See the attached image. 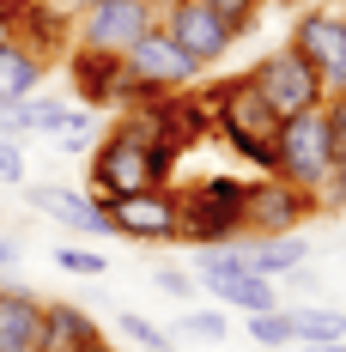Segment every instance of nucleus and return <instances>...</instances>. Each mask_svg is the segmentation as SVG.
Masks as SVG:
<instances>
[{
  "label": "nucleus",
  "instance_id": "f257e3e1",
  "mask_svg": "<svg viewBox=\"0 0 346 352\" xmlns=\"http://www.w3.org/2000/svg\"><path fill=\"white\" fill-rule=\"evenodd\" d=\"M207 109H213V134H225V146H231L237 158H249L261 176L274 170V128H279V116L268 109V98L255 91L249 73L219 79V85L207 91Z\"/></svg>",
  "mask_w": 346,
  "mask_h": 352
},
{
  "label": "nucleus",
  "instance_id": "f03ea898",
  "mask_svg": "<svg viewBox=\"0 0 346 352\" xmlns=\"http://www.w3.org/2000/svg\"><path fill=\"white\" fill-rule=\"evenodd\" d=\"M176 201H182V243L213 249L243 237V207H249L243 176H201V182L176 188Z\"/></svg>",
  "mask_w": 346,
  "mask_h": 352
},
{
  "label": "nucleus",
  "instance_id": "7ed1b4c3",
  "mask_svg": "<svg viewBox=\"0 0 346 352\" xmlns=\"http://www.w3.org/2000/svg\"><path fill=\"white\" fill-rule=\"evenodd\" d=\"M188 85H201V67H195V61L176 49L171 36L152 25V31H146L134 49L122 55V98H116V104L128 109V104H146V98H171V91H188Z\"/></svg>",
  "mask_w": 346,
  "mask_h": 352
},
{
  "label": "nucleus",
  "instance_id": "20e7f679",
  "mask_svg": "<svg viewBox=\"0 0 346 352\" xmlns=\"http://www.w3.org/2000/svg\"><path fill=\"white\" fill-rule=\"evenodd\" d=\"M104 219L128 243H182V201H176L171 182H152V188L104 201Z\"/></svg>",
  "mask_w": 346,
  "mask_h": 352
},
{
  "label": "nucleus",
  "instance_id": "39448f33",
  "mask_svg": "<svg viewBox=\"0 0 346 352\" xmlns=\"http://www.w3.org/2000/svg\"><path fill=\"white\" fill-rule=\"evenodd\" d=\"M334 170V152H328V128H322V109H304V116H285L274 128V176L298 182V188H322Z\"/></svg>",
  "mask_w": 346,
  "mask_h": 352
},
{
  "label": "nucleus",
  "instance_id": "423d86ee",
  "mask_svg": "<svg viewBox=\"0 0 346 352\" xmlns=\"http://www.w3.org/2000/svg\"><path fill=\"white\" fill-rule=\"evenodd\" d=\"M195 285H207L219 298V310H237V316H261V310H279V292L274 280L237 267L231 243H213V249H195Z\"/></svg>",
  "mask_w": 346,
  "mask_h": 352
},
{
  "label": "nucleus",
  "instance_id": "0eeeda50",
  "mask_svg": "<svg viewBox=\"0 0 346 352\" xmlns=\"http://www.w3.org/2000/svg\"><path fill=\"white\" fill-rule=\"evenodd\" d=\"M285 49H298L328 91H346V6H328V0L304 6L292 36H285Z\"/></svg>",
  "mask_w": 346,
  "mask_h": 352
},
{
  "label": "nucleus",
  "instance_id": "6e6552de",
  "mask_svg": "<svg viewBox=\"0 0 346 352\" xmlns=\"http://www.w3.org/2000/svg\"><path fill=\"white\" fill-rule=\"evenodd\" d=\"M249 79H255V91L268 98V109H274L279 122H285V116H304V109H322V104H328V85L310 73V61H304L298 49H268V55L249 67Z\"/></svg>",
  "mask_w": 346,
  "mask_h": 352
},
{
  "label": "nucleus",
  "instance_id": "1a4fd4ad",
  "mask_svg": "<svg viewBox=\"0 0 346 352\" xmlns=\"http://www.w3.org/2000/svg\"><path fill=\"white\" fill-rule=\"evenodd\" d=\"M316 195L285 182V176H249V207H243V237H298V225L316 219Z\"/></svg>",
  "mask_w": 346,
  "mask_h": 352
},
{
  "label": "nucleus",
  "instance_id": "9d476101",
  "mask_svg": "<svg viewBox=\"0 0 346 352\" xmlns=\"http://www.w3.org/2000/svg\"><path fill=\"white\" fill-rule=\"evenodd\" d=\"M152 25H158V0H91V6H85V19L73 25V49L128 55Z\"/></svg>",
  "mask_w": 346,
  "mask_h": 352
},
{
  "label": "nucleus",
  "instance_id": "9b49d317",
  "mask_svg": "<svg viewBox=\"0 0 346 352\" xmlns=\"http://www.w3.org/2000/svg\"><path fill=\"white\" fill-rule=\"evenodd\" d=\"M158 31L171 36V43H176V49H182V55H188L201 73L219 67V61L237 49V36L213 19L207 0H158Z\"/></svg>",
  "mask_w": 346,
  "mask_h": 352
},
{
  "label": "nucleus",
  "instance_id": "f8f14e48",
  "mask_svg": "<svg viewBox=\"0 0 346 352\" xmlns=\"http://www.w3.org/2000/svg\"><path fill=\"white\" fill-rule=\"evenodd\" d=\"M25 201H31V212H43V219H55V225H67V231H79V237H104L109 219L104 207L85 195V188H61V182H31L25 188Z\"/></svg>",
  "mask_w": 346,
  "mask_h": 352
},
{
  "label": "nucleus",
  "instance_id": "ddd939ff",
  "mask_svg": "<svg viewBox=\"0 0 346 352\" xmlns=\"http://www.w3.org/2000/svg\"><path fill=\"white\" fill-rule=\"evenodd\" d=\"M43 298L25 280H0V352H36Z\"/></svg>",
  "mask_w": 346,
  "mask_h": 352
},
{
  "label": "nucleus",
  "instance_id": "4468645a",
  "mask_svg": "<svg viewBox=\"0 0 346 352\" xmlns=\"http://www.w3.org/2000/svg\"><path fill=\"white\" fill-rule=\"evenodd\" d=\"M67 79L73 98L85 109H104L122 98V55H98V49H67Z\"/></svg>",
  "mask_w": 346,
  "mask_h": 352
},
{
  "label": "nucleus",
  "instance_id": "2eb2a0df",
  "mask_svg": "<svg viewBox=\"0 0 346 352\" xmlns=\"http://www.w3.org/2000/svg\"><path fill=\"white\" fill-rule=\"evenodd\" d=\"M49 67H55V55H43V49H31L25 36H0V104H19V98H31L36 85L49 79Z\"/></svg>",
  "mask_w": 346,
  "mask_h": 352
},
{
  "label": "nucleus",
  "instance_id": "dca6fc26",
  "mask_svg": "<svg viewBox=\"0 0 346 352\" xmlns=\"http://www.w3.org/2000/svg\"><path fill=\"white\" fill-rule=\"evenodd\" d=\"M104 340V328L85 316L79 304L67 298H55V304H43V334H36V352H85Z\"/></svg>",
  "mask_w": 346,
  "mask_h": 352
},
{
  "label": "nucleus",
  "instance_id": "f3484780",
  "mask_svg": "<svg viewBox=\"0 0 346 352\" xmlns=\"http://www.w3.org/2000/svg\"><path fill=\"white\" fill-rule=\"evenodd\" d=\"M231 255H237V267L261 274V280H285L292 267L310 261V243H298V237H237Z\"/></svg>",
  "mask_w": 346,
  "mask_h": 352
},
{
  "label": "nucleus",
  "instance_id": "a211bd4d",
  "mask_svg": "<svg viewBox=\"0 0 346 352\" xmlns=\"http://www.w3.org/2000/svg\"><path fill=\"white\" fill-rule=\"evenodd\" d=\"M67 109L73 104H61V98H19V104H0V134L6 140H25V134H55L61 122H67Z\"/></svg>",
  "mask_w": 346,
  "mask_h": 352
},
{
  "label": "nucleus",
  "instance_id": "6ab92c4d",
  "mask_svg": "<svg viewBox=\"0 0 346 352\" xmlns=\"http://www.w3.org/2000/svg\"><path fill=\"white\" fill-rule=\"evenodd\" d=\"M292 334L298 340H346V310H328V304H292Z\"/></svg>",
  "mask_w": 346,
  "mask_h": 352
},
{
  "label": "nucleus",
  "instance_id": "aec40b11",
  "mask_svg": "<svg viewBox=\"0 0 346 352\" xmlns=\"http://www.w3.org/2000/svg\"><path fill=\"white\" fill-rule=\"evenodd\" d=\"M98 134H104V128H98V109H67V122H61L49 140H55V152H91Z\"/></svg>",
  "mask_w": 346,
  "mask_h": 352
},
{
  "label": "nucleus",
  "instance_id": "412c9836",
  "mask_svg": "<svg viewBox=\"0 0 346 352\" xmlns=\"http://www.w3.org/2000/svg\"><path fill=\"white\" fill-rule=\"evenodd\" d=\"M176 334L195 346H219V340H231V322H225V310H188L176 322Z\"/></svg>",
  "mask_w": 346,
  "mask_h": 352
},
{
  "label": "nucleus",
  "instance_id": "4be33fe9",
  "mask_svg": "<svg viewBox=\"0 0 346 352\" xmlns=\"http://www.w3.org/2000/svg\"><path fill=\"white\" fill-rule=\"evenodd\" d=\"M243 322H249V340L268 346V352H279V346L298 340V334H292V316H285V304H279V310H261V316H243Z\"/></svg>",
  "mask_w": 346,
  "mask_h": 352
},
{
  "label": "nucleus",
  "instance_id": "5701e85b",
  "mask_svg": "<svg viewBox=\"0 0 346 352\" xmlns=\"http://www.w3.org/2000/svg\"><path fill=\"white\" fill-rule=\"evenodd\" d=\"M207 6H213V19H219V25L243 43V36L261 25V6H268V0H207Z\"/></svg>",
  "mask_w": 346,
  "mask_h": 352
},
{
  "label": "nucleus",
  "instance_id": "b1692460",
  "mask_svg": "<svg viewBox=\"0 0 346 352\" xmlns=\"http://www.w3.org/2000/svg\"><path fill=\"white\" fill-rule=\"evenodd\" d=\"M116 328H122V334H128V340H134L140 352H176V340H171V334H164V328H158V322H146V316H134V310H128V316L116 322Z\"/></svg>",
  "mask_w": 346,
  "mask_h": 352
},
{
  "label": "nucleus",
  "instance_id": "393cba45",
  "mask_svg": "<svg viewBox=\"0 0 346 352\" xmlns=\"http://www.w3.org/2000/svg\"><path fill=\"white\" fill-rule=\"evenodd\" d=\"M55 267H61V274H85V280H104L109 274L104 249H55Z\"/></svg>",
  "mask_w": 346,
  "mask_h": 352
},
{
  "label": "nucleus",
  "instance_id": "a878e982",
  "mask_svg": "<svg viewBox=\"0 0 346 352\" xmlns=\"http://www.w3.org/2000/svg\"><path fill=\"white\" fill-rule=\"evenodd\" d=\"M0 182L6 188H25V146L6 140V134H0Z\"/></svg>",
  "mask_w": 346,
  "mask_h": 352
},
{
  "label": "nucleus",
  "instance_id": "bb28decb",
  "mask_svg": "<svg viewBox=\"0 0 346 352\" xmlns=\"http://www.w3.org/2000/svg\"><path fill=\"white\" fill-rule=\"evenodd\" d=\"M36 6H43V12H49L61 31H73V25L85 19V6H91V0H36Z\"/></svg>",
  "mask_w": 346,
  "mask_h": 352
},
{
  "label": "nucleus",
  "instance_id": "cd10ccee",
  "mask_svg": "<svg viewBox=\"0 0 346 352\" xmlns=\"http://www.w3.org/2000/svg\"><path fill=\"white\" fill-rule=\"evenodd\" d=\"M152 280H158V292H171V298H195V274H182V267H152Z\"/></svg>",
  "mask_w": 346,
  "mask_h": 352
},
{
  "label": "nucleus",
  "instance_id": "c85d7f7f",
  "mask_svg": "<svg viewBox=\"0 0 346 352\" xmlns=\"http://www.w3.org/2000/svg\"><path fill=\"white\" fill-rule=\"evenodd\" d=\"M31 6L36 0H0V31H19V25L31 19Z\"/></svg>",
  "mask_w": 346,
  "mask_h": 352
},
{
  "label": "nucleus",
  "instance_id": "c756f323",
  "mask_svg": "<svg viewBox=\"0 0 346 352\" xmlns=\"http://www.w3.org/2000/svg\"><path fill=\"white\" fill-rule=\"evenodd\" d=\"M298 352H346V340H304Z\"/></svg>",
  "mask_w": 346,
  "mask_h": 352
},
{
  "label": "nucleus",
  "instance_id": "7c9ffc66",
  "mask_svg": "<svg viewBox=\"0 0 346 352\" xmlns=\"http://www.w3.org/2000/svg\"><path fill=\"white\" fill-rule=\"evenodd\" d=\"M12 261H19V243H12V237H0V274H6Z\"/></svg>",
  "mask_w": 346,
  "mask_h": 352
},
{
  "label": "nucleus",
  "instance_id": "2f4dec72",
  "mask_svg": "<svg viewBox=\"0 0 346 352\" xmlns=\"http://www.w3.org/2000/svg\"><path fill=\"white\" fill-rule=\"evenodd\" d=\"M85 352H116V346H109V340H98V346H85Z\"/></svg>",
  "mask_w": 346,
  "mask_h": 352
},
{
  "label": "nucleus",
  "instance_id": "473e14b6",
  "mask_svg": "<svg viewBox=\"0 0 346 352\" xmlns=\"http://www.w3.org/2000/svg\"><path fill=\"white\" fill-rule=\"evenodd\" d=\"M0 36H6V31H0Z\"/></svg>",
  "mask_w": 346,
  "mask_h": 352
},
{
  "label": "nucleus",
  "instance_id": "72a5a7b5",
  "mask_svg": "<svg viewBox=\"0 0 346 352\" xmlns=\"http://www.w3.org/2000/svg\"><path fill=\"white\" fill-rule=\"evenodd\" d=\"M310 6H316V0H310Z\"/></svg>",
  "mask_w": 346,
  "mask_h": 352
}]
</instances>
